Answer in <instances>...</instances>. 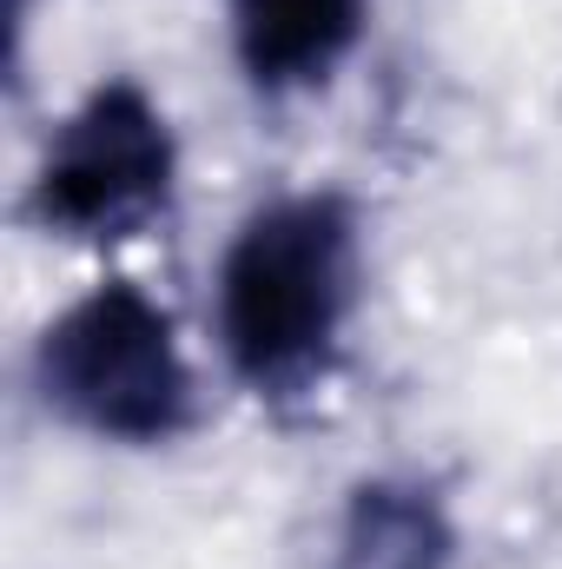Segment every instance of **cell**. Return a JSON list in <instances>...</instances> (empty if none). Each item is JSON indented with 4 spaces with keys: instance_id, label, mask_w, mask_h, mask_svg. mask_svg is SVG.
<instances>
[{
    "instance_id": "6da1fadb",
    "label": "cell",
    "mask_w": 562,
    "mask_h": 569,
    "mask_svg": "<svg viewBox=\"0 0 562 569\" xmlns=\"http://www.w3.org/2000/svg\"><path fill=\"white\" fill-rule=\"evenodd\" d=\"M364 239L344 192L259 206L219 259V351L259 398L318 391L358 311Z\"/></svg>"
},
{
    "instance_id": "7a4b0ae2",
    "label": "cell",
    "mask_w": 562,
    "mask_h": 569,
    "mask_svg": "<svg viewBox=\"0 0 562 569\" xmlns=\"http://www.w3.org/2000/svg\"><path fill=\"white\" fill-rule=\"evenodd\" d=\"M33 391L60 425L107 443H165L199 405L172 318L133 279L93 284L40 331Z\"/></svg>"
},
{
    "instance_id": "3957f363",
    "label": "cell",
    "mask_w": 562,
    "mask_h": 569,
    "mask_svg": "<svg viewBox=\"0 0 562 569\" xmlns=\"http://www.w3.org/2000/svg\"><path fill=\"white\" fill-rule=\"evenodd\" d=\"M179 146L133 80L93 87L40 152L27 212L60 239H133L172 199Z\"/></svg>"
},
{
    "instance_id": "277c9868",
    "label": "cell",
    "mask_w": 562,
    "mask_h": 569,
    "mask_svg": "<svg viewBox=\"0 0 562 569\" xmlns=\"http://www.w3.org/2000/svg\"><path fill=\"white\" fill-rule=\"evenodd\" d=\"M371 0H232V53L259 93L324 87L364 40Z\"/></svg>"
},
{
    "instance_id": "5b68a950",
    "label": "cell",
    "mask_w": 562,
    "mask_h": 569,
    "mask_svg": "<svg viewBox=\"0 0 562 569\" xmlns=\"http://www.w3.org/2000/svg\"><path fill=\"white\" fill-rule=\"evenodd\" d=\"M456 530L443 497L418 477H364L344 497L331 569H450Z\"/></svg>"
}]
</instances>
